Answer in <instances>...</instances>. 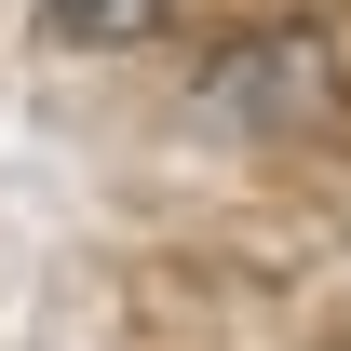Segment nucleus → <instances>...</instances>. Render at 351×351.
<instances>
[{"instance_id":"1","label":"nucleus","mask_w":351,"mask_h":351,"mask_svg":"<svg viewBox=\"0 0 351 351\" xmlns=\"http://www.w3.org/2000/svg\"><path fill=\"white\" fill-rule=\"evenodd\" d=\"M203 108H217V122H270V135H311V122H338V54L311 41V27L230 41V54H217V82H203Z\"/></svg>"},{"instance_id":"2","label":"nucleus","mask_w":351,"mask_h":351,"mask_svg":"<svg viewBox=\"0 0 351 351\" xmlns=\"http://www.w3.org/2000/svg\"><path fill=\"white\" fill-rule=\"evenodd\" d=\"M176 0H41V27L54 41H149Z\"/></svg>"}]
</instances>
